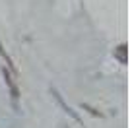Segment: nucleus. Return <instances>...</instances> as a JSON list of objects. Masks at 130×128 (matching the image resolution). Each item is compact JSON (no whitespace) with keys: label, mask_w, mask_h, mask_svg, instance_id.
Listing matches in <instances>:
<instances>
[{"label":"nucleus","mask_w":130,"mask_h":128,"mask_svg":"<svg viewBox=\"0 0 130 128\" xmlns=\"http://www.w3.org/2000/svg\"><path fill=\"white\" fill-rule=\"evenodd\" d=\"M4 78H6V84L10 85V93H12V97H14V99H18V87H16V84H14V80H12V78H10V74H8L6 70H4Z\"/></svg>","instance_id":"1"},{"label":"nucleus","mask_w":130,"mask_h":128,"mask_svg":"<svg viewBox=\"0 0 130 128\" xmlns=\"http://www.w3.org/2000/svg\"><path fill=\"white\" fill-rule=\"evenodd\" d=\"M115 56H117L120 62L124 64V62H126V45H120V47L115 49Z\"/></svg>","instance_id":"2"}]
</instances>
